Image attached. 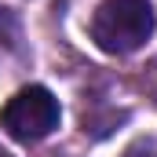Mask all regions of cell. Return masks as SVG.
Listing matches in <instances>:
<instances>
[{"label": "cell", "instance_id": "1", "mask_svg": "<svg viewBox=\"0 0 157 157\" xmlns=\"http://www.w3.org/2000/svg\"><path fill=\"white\" fill-rule=\"evenodd\" d=\"M154 33L150 0H102L91 18V37L110 55H132Z\"/></svg>", "mask_w": 157, "mask_h": 157}, {"label": "cell", "instance_id": "2", "mask_svg": "<svg viewBox=\"0 0 157 157\" xmlns=\"http://www.w3.org/2000/svg\"><path fill=\"white\" fill-rule=\"evenodd\" d=\"M59 117H62L59 99L48 88L29 84L7 99V106L0 110V128L18 143H40L44 135H51L59 128Z\"/></svg>", "mask_w": 157, "mask_h": 157}, {"label": "cell", "instance_id": "3", "mask_svg": "<svg viewBox=\"0 0 157 157\" xmlns=\"http://www.w3.org/2000/svg\"><path fill=\"white\" fill-rule=\"evenodd\" d=\"M0 157H7V154H4V150H0Z\"/></svg>", "mask_w": 157, "mask_h": 157}]
</instances>
